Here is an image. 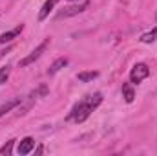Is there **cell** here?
Returning <instances> with one entry per match:
<instances>
[{
  "instance_id": "277c9868",
  "label": "cell",
  "mask_w": 157,
  "mask_h": 156,
  "mask_svg": "<svg viewBox=\"0 0 157 156\" xmlns=\"http://www.w3.org/2000/svg\"><path fill=\"white\" fill-rule=\"evenodd\" d=\"M88 6H90V2H82V4H77V6H70V7H66V9L60 13V17H73V15H78V13H82L84 9H88Z\"/></svg>"
},
{
  "instance_id": "8992f818",
  "label": "cell",
  "mask_w": 157,
  "mask_h": 156,
  "mask_svg": "<svg viewBox=\"0 0 157 156\" xmlns=\"http://www.w3.org/2000/svg\"><path fill=\"white\" fill-rule=\"evenodd\" d=\"M91 112H93V109H91V107L86 103V99H84V101H82V107H80V110H78L77 116H75V121H77V123L86 121V119H88V116H90Z\"/></svg>"
},
{
  "instance_id": "2e32d148",
  "label": "cell",
  "mask_w": 157,
  "mask_h": 156,
  "mask_svg": "<svg viewBox=\"0 0 157 156\" xmlns=\"http://www.w3.org/2000/svg\"><path fill=\"white\" fill-rule=\"evenodd\" d=\"M42 153H44V147H42V145H40V147H37V151H35V154H42Z\"/></svg>"
},
{
  "instance_id": "5b68a950",
  "label": "cell",
  "mask_w": 157,
  "mask_h": 156,
  "mask_svg": "<svg viewBox=\"0 0 157 156\" xmlns=\"http://www.w3.org/2000/svg\"><path fill=\"white\" fill-rule=\"evenodd\" d=\"M59 2H60V0H46V2H44V6H42V9H40V13H39V20L40 22H42L44 18H48V15L53 11V7H55Z\"/></svg>"
},
{
  "instance_id": "52a82bcc",
  "label": "cell",
  "mask_w": 157,
  "mask_h": 156,
  "mask_svg": "<svg viewBox=\"0 0 157 156\" xmlns=\"http://www.w3.org/2000/svg\"><path fill=\"white\" fill-rule=\"evenodd\" d=\"M22 31V24H18L15 30H11V31H6V33H2L0 35V44H6V42H11V40L15 39L18 33Z\"/></svg>"
},
{
  "instance_id": "9c48e42d",
  "label": "cell",
  "mask_w": 157,
  "mask_h": 156,
  "mask_svg": "<svg viewBox=\"0 0 157 156\" xmlns=\"http://www.w3.org/2000/svg\"><path fill=\"white\" fill-rule=\"evenodd\" d=\"M17 105H20V97H15V99H9V101H6V103L0 107V117L4 116V114H7L11 109H15Z\"/></svg>"
},
{
  "instance_id": "ba28073f",
  "label": "cell",
  "mask_w": 157,
  "mask_h": 156,
  "mask_svg": "<svg viewBox=\"0 0 157 156\" xmlns=\"http://www.w3.org/2000/svg\"><path fill=\"white\" fill-rule=\"evenodd\" d=\"M66 64H68V59H66V57H60V59H57V61H55V63L49 66V70H48V76H55V74H57L59 70H62Z\"/></svg>"
},
{
  "instance_id": "4fadbf2b",
  "label": "cell",
  "mask_w": 157,
  "mask_h": 156,
  "mask_svg": "<svg viewBox=\"0 0 157 156\" xmlns=\"http://www.w3.org/2000/svg\"><path fill=\"white\" fill-rule=\"evenodd\" d=\"M9 74H11V68L9 66H2L0 68V84H4L9 79Z\"/></svg>"
},
{
  "instance_id": "9a60e30c",
  "label": "cell",
  "mask_w": 157,
  "mask_h": 156,
  "mask_svg": "<svg viewBox=\"0 0 157 156\" xmlns=\"http://www.w3.org/2000/svg\"><path fill=\"white\" fill-rule=\"evenodd\" d=\"M80 107H82V101H80V103H77V105H75V107L71 109V112L68 114V119H71V117H75V116H77V112L80 110Z\"/></svg>"
},
{
  "instance_id": "e0dca14e",
  "label": "cell",
  "mask_w": 157,
  "mask_h": 156,
  "mask_svg": "<svg viewBox=\"0 0 157 156\" xmlns=\"http://www.w3.org/2000/svg\"><path fill=\"white\" fill-rule=\"evenodd\" d=\"M70 2H75V0H70Z\"/></svg>"
},
{
  "instance_id": "6da1fadb",
  "label": "cell",
  "mask_w": 157,
  "mask_h": 156,
  "mask_svg": "<svg viewBox=\"0 0 157 156\" xmlns=\"http://www.w3.org/2000/svg\"><path fill=\"white\" fill-rule=\"evenodd\" d=\"M150 76V68L144 64V63H137L133 68H132V72H130V81L133 83V84H139L143 79H146Z\"/></svg>"
},
{
  "instance_id": "7c38bea8",
  "label": "cell",
  "mask_w": 157,
  "mask_h": 156,
  "mask_svg": "<svg viewBox=\"0 0 157 156\" xmlns=\"http://www.w3.org/2000/svg\"><path fill=\"white\" fill-rule=\"evenodd\" d=\"M157 39V28H154L152 31H148V33H144L143 37H141V42H144V44H150V42H154Z\"/></svg>"
},
{
  "instance_id": "8fae6325",
  "label": "cell",
  "mask_w": 157,
  "mask_h": 156,
  "mask_svg": "<svg viewBox=\"0 0 157 156\" xmlns=\"http://www.w3.org/2000/svg\"><path fill=\"white\" fill-rule=\"evenodd\" d=\"M122 92H124V99H126V103H132V101H133V97H135V92L130 88V84H128V83H124V84H122Z\"/></svg>"
},
{
  "instance_id": "5bb4252c",
  "label": "cell",
  "mask_w": 157,
  "mask_h": 156,
  "mask_svg": "<svg viewBox=\"0 0 157 156\" xmlns=\"http://www.w3.org/2000/svg\"><path fill=\"white\" fill-rule=\"evenodd\" d=\"M13 145H15V140H9L6 145L0 147V154H11L13 153Z\"/></svg>"
},
{
  "instance_id": "3957f363",
  "label": "cell",
  "mask_w": 157,
  "mask_h": 156,
  "mask_svg": "<svg viewBox=\"0 0 157 156\" xmlns=\"http://www.w3.org/2000/svg\"><path fill=\"white\" fill-rule=\"evenodd\" d=\"M33 149H35V140H33L31 136H28V138H24V140L18 143V149H17V153L24 156V154H29Z\"/></svg>"
},
{
  "instance_id": "7a4b0ae2",
  "label": "cell",
  "mask_w": 157,
  "mask_h": 156,
  "mask_svg": "<svg viewBox=\"0 0 157 156\" xmlns=\"http://www.w3.org/2000/svg\"><path fill=\"white\" fill-rule=\"evenodd\" d=\"M48 44H49V39H46L44 42H42V44H39V46H37V48H35V50H33V51H31V53H29L28 57H24V59H22V61L18 63V64H20V68H24V66H28V64H31V63H35V61L39 59L40 55H42V53L46 51V48H48Z\"/></svg>"
},
{
  "instance_id": "30bf717a",
  "label": "cell",
  "mask_w": 157,
  "mask_h": 156,
  "mask_svg": "<svg viewBox=\"0 0 157 156\" xmlns=\"http://www.w3.org/2000/svg\"><path fill=\"white\" fill-rule=\"evenodd\" d=\"M95 77H99V72H78L77 74V79L80 83H90V81H93Z\"/></svg>"
}]
</instances>
